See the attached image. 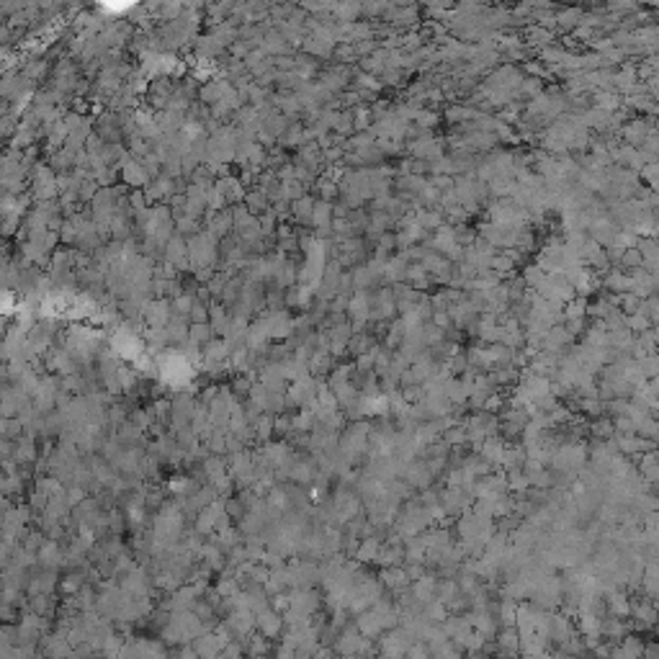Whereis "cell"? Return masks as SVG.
<instances>
[{
    "mask_svg": "<svg viewBox=\"0 0 659 659\" xmlns=\"http://www.w3.org/2000/svg\"><path fill=\"white\" fill-rule=\"evenodd\" d=\"M229 628V633L235 636L237 641H245L248 636L255 633V613L253 611H229L222 621Z\"/></svg>",
    "mask_w": 659,
    "mask_h": 659,
    "instance_id": "obj_3",
    "label": "cell"
},
{
    "mask_svg": "<svg viewBox=\"0 0 659 659\" xmlns=\"http://www.w3.org/2000/svg\"><path fill=\"white\" fill-rule=\"evenodd\" d=\"M216 659H227V657H224V654H219V657H216Z\"/></svg>",
    "mask_w": 659,
    "mask_h": 659,
    "instance_id": "obj_21",
    "label": "cell"
},
{
    "mask_svg": "<svg viewBox=\"0 0 659 659\" xmlns=\"http://www.w3.org/2000/svg\"><path fill=\"white\" fill-rule=\"evenodd\" d=\"M196 649V654H199V659H216L219 654L224 652V646H222V641L216 639V633L214 631H206V633H201L199 639L191 644Z\"/></svg>",
    "mask_w": 659,
    "mask_h": 659,
    "instance_id": "obj_8",
    "label": "cell"
},
{
    "mask_svg": "<svg viewBox=\"0 0 659 659\" xmlns=\"http://www.w3.org/2000/svg\"><path fill=\"white\" fill-rule=\"evenodd\" d=\"M410 574H407V569H399V566H389V569H384L381 572V585L389 587L391 592H402L410 587Z\"/></svg>",
    "mask_w": 659,
    "mask_h": 659,
    "instance_id": "obj_11",
    "label": "cell"
},
{
    "mask_svg": "<svg viewBox=\"0 0 659 659\" xmlns=\"http://www.w3.org/2000/svg\"><path fill=\"white\" fill-rule=\"evenodd\" d=\"M291 608L304 616H317L320 611V592L312 590H291Z\"/></svg>",
    "mask_w": 659,
    "mask_h": 659,
    "instance_id": "obj_7",
    "label": "cell"
},
{
    "mask_svg": "<svg viewBox=\"0 0 659 659\" xmlns=\"http://www.w3.org/2000/svg\"><path fill=\"white\" fill-rule=\"evenodd\" d=\"M379 554H381V546H379V541L374 536L364 538V541L358 544V549H356L358 562H376Z\"/></svg>",
    "mask_w": 659,
    "mask_h": 659,
    "instance_id": "obj_14",
    "label": "cell"
},
{
    "mask_svg": "<svg viewBox=\"0 0 659 659\" xmlns=\"http://www.w3.org/2000/svg\"><path fill=\"white\" fill-rule=\"evenodd\" d=\"M189 335L194 343H204V340H209V327L206 325H194V327L189 330Z\"/></svg>",
    "mask_w": 659,
    "mask_h": 659,
    "instance_id": "obj_17",
    "label": "cell"
},
{
    "mask_svg": "<svg viewBox=\"0 0 659 659\" xmlns=\"http://www.w3.org/2000/svg\"><path fill=\"white\" fill-rule=\"evenodd\" d=\"M356 628L361 631V636H366V639H376L379 633L384 631V626L374 608H369V611H364L361 616H356Z\"/></svg>",
    "mask_w": 659,
    "mask_h": 659,
    "instance_id": "obj_9",
    "label": "cell"
},
{
    "mask_svg": "<svg viewBox=\"0 0 659 659\" xmlns=\"http://www.w3.org/2000/svg\"><path fill=\"white\" fill-rule=\"evenodd\" d=\"M39 649H41V657H49V659H70V654H73V644L68 641V633H62V631L44 633L39 641Z\"/></svg>",
    "mask_w": 659,
    "mask_h": 659,
    "instance_id": "obj_4",
    "label": "cell"
},
{
    "mask_svg": "<svg viewBox=\"0 0 659 659\" xmlns=\"http://www.w3.org/2000/svg\"><path fill=\"white\" fill-rule=\"evenodd\" d=\"M315 659H340V657H337V654L332 652V646H322V649H320V652L315 654Z\"/></svg>",
    "mask_w": 659,
    "mask_h": 659,
    "instance_id": "obj_19",
    "label": "cell"
},
{
    "mask_svg": "<svg viewBox=\"0 0 659 659\" xmlns=\"http://www.w3.org/2000/svg\"><path fill=\"white\" fill-rule=\"evenodd\" d=\"M170 659H199V654H196L194 646L183 644V646H175L173 652H170Z\"/></svg>",
    "mask_w": 659,
    "mask_h": 659,
    "instance_id": "obj_16",
    "label": "cell"
},
{
    "mask_svg": "<svg viewBox=\"0 0 659 659\" xmlns=\"http://www.w3.org/2000/svg\"><path fill=\"white\" fill-rule=\"evenodd\" d=\"M57 585H60L57 572H54V569H41V572L31 574L26 592H28V598H34V595H52V592L57 590Z\"/></svg>",
    "mask_w": 659,
    "mask_h": 659,
    "instance_id": "obj_6",
    "label": "cell"
},
{
    "mask_svg": "<svg viewBox=\"0 0 659 659\" xmlns=\"http://www.w3.org/2000/svg\"><path fill=\"white\" fill-rule=\"evenodd\" d=\"M407 659H433L431 646L425 644V641H415V644H412V649L407 652Z\"/></svg>",
    "mask_w": 659,
    "mask_h": 659,
    "instance_id": "obj_15",
    "label": "cell"
},
{
    "mask_svg": "<svg viewBox=\"0 0 659 659\" xmlns=\"http://www.w3.org/2000/svg\"><path fill=\"white\" fill-rule=\"evenodd\" d=\"M415 639L404 628H391L381 641H379V659H404L412 649Z\"/></svg>",
    "mask_w": 659,
    "mask_h": 659,
    "instance_id": "obj_1",
    "label": "cell"
},
{
    "mask_svg": "<svg viewBox=\"0 0 659 659\" xmlns=\"http://www.w3.org/2000/svg\"><path fill=\"white\" fill-rule=\"evenodd\" d=\"M273 659H299V654H296V649H291V646L278 644L276 649H273Z\"/></svg>",
    "mask_w": 659,
    "mask_h": 659,
    "instance_id": "obj_18",
    "label": "cell"
},
{
    "mask_svg": "<svg viewBox=\"0 0 659 659\" xmlns=\"http://www.w3.org/2000/svg\"><path fill=\"white\" fill-rule=\"evenodd\" d=\"M497 649L502 657H515V654L520 652V633L515 626H510V628H500L497 633Z\"/></svg>",
    "mask_w": 659,
    "mask_h": 659,
    "instance_id": "obj_10",
    "label": "cell"
},
{
    "mask_svg": "<svg viewBox=\"0 0 659 659\" xmlns=\"http://www.w3.org/2000/svg\"><path fill=\"white\" fill-rule=\"evenodd\" d=\"M28 611L36 613V616H44V618H52L54 613H57V606H54L52 595H34V598H28Z\"/></svg>",
    "mask_w": 659,
    "mask_h": 659,
    "instance_id": "obj_12",
    "label": "cell"
},
{
    "mask_svg": "<svg viewBox=\"0 0 659 659\" xmlns=\"http://www.w3.org/2000/svg\"><path fill=\"white\" fill-rule=\"evenodd\" d=\"M283 626H286V621H283L281 613L273 611V608H268V611H263L255 616V631L263 633L265 639H278V636H283Z\"/></svg>",
    "mask_w": 659,
    "mask_h": 659,
    "instance_id": "obj_5",
    "label": "cell"
},
{
    "mask_svg": "<svg viewBox=\"0 0 659 659\" xmlns=\"http://www.w3.org/2000/svg\"><path fill=\"white\" fill-rule=\"evenodd\" d=\"M250 659H273V657H268V654H265V657H250Z\"/></svg>",
    "mask_w": 659,
    "mask_h": 659,
    "instance_id": "obj_20",
    "label": "cell"
},
{
    "mask_svg": "<svg viewBox=\"0 0 659 659\" xmlns=\"http://www.w3.org/2000/svg\"><path fill=\"white\" fill-rule=\"evenodd\" d=\"M364 639L366 636H361L356 623L353 626L348 623L343 631H337L335 641H332V652H335L337 657H358V654H361V646H364Z\"/></svg>",
    "mask_w": 659,
    "mask_h": 659,
    "instance_id": "obj_2",
    "label": "cell"
},
{
    "mask_svg": "<svg viewBox=\"0 0 659 659\" xmlns=\"http://www.w3.org/2000/svg\"><path fill=\"white\" fill-rule=\"evenodd\" d=\"M245 649H248V657H265V654H270V639H265L263 633H253V636H248L245 639Z\"/></svg>",
    "mask_w": 659,
    "mask_h": 659,
    "instance_id": "obj_13",
    "label": "cell"
}]
</instances>
